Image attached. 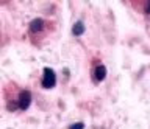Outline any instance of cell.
<instances>
[{"instance_id":"6da1fadb","label":"cell","mask_w":150,"mask_h":129,"mask_svg":"<svg viewBox=\"0 0 150 129\" xmlns=\"http://www.w3.org/2000/svg\"><path fill=\"white\" fill-rule=\"evenodd\" d=\"M55 84H56L55 72L52 70L50 67H45L44 68V76H42V87H44V89H52V87H55Z\"/></svg>"},{"instance_id":"7a4b0ae2","label":"cell","mask_w":150,"mask_h":129,"mask_svg":"<svg viewBox=\"0 0 150 129\" xmlns=\"http://www.w3.org/2000/svg\"><path fill=\"white\" fill-rule=\"evenodd\" d=\"M31 104V93L30 90H22L19 93V109L21 110H27Z\"/></svg>"},{"instance_id":"3957f363","label":"cell","mask_w":150,"mask_h":129,"mask_svg":"<svg viewBox=\"0 0 150 129\" xmlns=\"http://www.w3.org/2000/svg\"><path fill=\"white\" fill-rule=\"evenodd\" d=\"M44 30V20L42 19H33L31 22H30V31L31 33H39V31H42Z\"/></svg>"},{"instance_id":"277c9868","label":"cell","mask_w":150,"mask_h":129,"mask_svg":"<svg viewBox=\"0 0 150 129\" xmlns=\"http://www.w3.org/2000/svg\"><path fill=\"white\" fill-rule=\"evenodd\" d=\"M106 78V67L105 66H97L96 70H94V79L96 81H103Z\"/></svg>"},{"instance_id":"5b68a950","label":"cell","mask_w":150,"mask_h":129,"mask_svg":"<svg viewBox=\"0 0 150 129\" xmlns=\"http://www.w3.org/2000/svg\"><path fill=\"white\" fill-rule=\"evenodd\" d=\"M84 24L81 20H78V22H75L74 24V26H72V33H74V36H81L83 33H84Z\"/></svg>"},{"instance_id":"8992f818","label":"cell","mask_w":150,"mask_h":129,"mask_svg":"<svg viewBox=\"0 0 150 129\" xmlns=\"http://www.w3.org/2000/svg\"><path fill=\"white\" fill-rule=\"evenodd\" d=\"M70 129H84V124L83 123H74V124H70Z\"/></svg>"},{"instance_id":"52a82bcc","label":"cell","mask_w":150,"mask_h":129,"mask_svg":"<svg viewBox=\"0 0 150 129\" xmlns=\"http://www.w3.org/2000/svg\"><path fill=\"white\" fill-rule=\"evenodd\" d=\"M145 14H150V2H147V3H145Z\"/></svg>"}]
</instances>
